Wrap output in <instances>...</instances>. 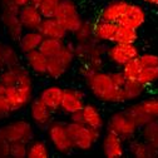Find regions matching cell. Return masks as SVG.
<instances>
[{"mask_svg":"<svg viewBox=\"0 0 158 158\" xmlns=\"http://www.w3.org/2000/svg\"><path fill=\"white\" fill-rule=\"evenodd\" d=\"M84 93L81 89H74V88H64L63 97H62V103L60 109L65 114L70 115L75 112L82 110L84 107Z\"/></svg>","mask_w":158,"mask_h":158,"instance_id":"12","label":"cell"},{"mask_svg":"<svg viewBox=\"0 0 158 158\" xmlns=\"http://www.w3.org/2000/svg\"><path fill=\"white\" fill-rule=\"evenodd\" d=\"M68 33H74L83 23L82 15L73 0H60L56 5L55 16Z\"/></svg>","mask_w":158,"mask_h":158,"instance_id":"5","label":"cell"},{"mask_svg":"<svg viewBox=\"0 0 158 158\" xmlns=\"http://www.w3.org/2000/svg\"><path fill=\"white\" fill-rule=\"evenodd\" d=\"M137 81L142 83L144 87L158 82V67H143Z\"/></svg>","mask_w":158,"mask_h":158,"instance_id":"33","label":"cell"},{"mask_svg":"<svg viewBox=\"0 0 158 158\" xmlns=\"http://www.w3.org/2000/svg\"><path fill=\"white\" fill-rule=\"evenodd\" d=\"M74 40L77 44H82V43H88L94 40V33H93V23L92 22H87L83 20V23L81 24L74 33Z\"/></svg>","mask_w":158,"mask_h":158,"instance_id":"29","label":"cell"},{"mask_svg":"<svg viewBox=\"0 0 158 158\" xmlns=\"http://www.w3.org/2000/svg\"><path fill=\"white\" fill-rule=\"evenodd\" d=\"M107 131L118 134L124 141H129L132 138H134L138 131V126L132 121V118L126 113V110H119L113 113L109 117Z\"/></svg>","mask_w":158,"mask_h":158,"instance_id":"8","label":"cell"},{"mask_svg":"<svg viewBox=\"0 0 158 158\" xmlns=\"http://www.w3.org/2000/svg\"><path fill=\"white\" fill-rule=\"evenodd\" d=\"M47 135H48V139H49L52 147L58 153L68 154L74 149L67 123L52 122L47 127Z\"/></svg>","mask_w":158,"mask_h":158,"instance_id":"7","label":"cell"},{"mask_svg":"<svg viewBox=\"0 0 158 158\" xmlns=\"http://www.w3.org/2000/svg\"><path fill=\"white\" fill-rule=\"evenodd\" d=\"M143 67H158V55L153 53H144L138 55Z\"/></svg>","mask_w":158,"mask_h":158,"instance_id":"39","label":"cell"},{"mask_svg":"<svg viewBox=\"0 0 158 158\" xmlns=\"http://www.w3.org/2000/svg\"><path fill=\"white\" fill-rule=\"evenodd\" d=\"M2 64L3 68H9L15 64H18V54L15 49L10 45H3V52H2Z\"/></svg>","mask_w":158,"mask_h":158,"instance_id":"34","label":"cell"},{"mask_svg":"<svg viewBox=\"0 0 158 158\" xmlns=\"http://www.w3.org/2000/svg\"><path fill=\"white\" fill-rule=\"evenodd\" d=\"M141 134L144 141L158 148V119H152L141 128Z\"/></svg>","mask_w":158,"mask_h":158,"instance_id":"31","label":"cell"},{"mask_svg":"<svg viewBox=\"0 0 158 158\" xmlns=\"http://www.w3.org/2000/svg\"><path fill=\"white\" fill-rule=\"evenodd\" d=\"M127 5H128V2H124V0H114V2H110L102 9L99 19H103V20H107V22L119 23V19L122 18Z\"/></svg>","mask_w":158,"mask_h":158,"instance_id":"22","label":"cell"},{"mask_svg":"<svg viewBox=\"0 0 158 158\" xmlns=\"http://www.w3.org/2000/svg\"><path fill=\"white\" fill-rule=\"evenodd\" d=\"M63 90L64 88L59 87V85H48L45 87L40 94H39V98L53 110H58L60 109V103H62V97H63Z\"/></svg>","mask_w":158,"mask_h":158,"instance_id":"20","label":"cell"},{"mask_svg":"<svg viewBox=\"0 0 158 158\" xmlns=\"http://www.w3.org/2000/svg\"><path fill=\"white\" fill-rule=\"evenodd\" d=\"M69 122H74V123H83V114L82 110L75 112L73 114L69 115Z\"/></svg>","mask_w":158,"mask_h":158,"instance_id":"43","label":"cell"},{"mask_svg":"<svg viewBox=\"0 0 158 158\" xmlns=\"http://www.w3.org/2000/svg\"><path fill=\"white\" fill-rule=\"evenodd\" d=\"M19 6L14 4L2 5V23L5 28V31L11 40L18 42L23 33L25 31L20 18H19Z\"/></svg>","mask_w":158,"mask_h":158,"instance_id":"10","label":"cell"},{"mask_svg":"<svg viewBox=\"0 0 158 158\" xmlns=\"http://www.w3.org/2000/svg\"><path fill=\"white\" fill-rule=\"evenodd\" d=\"M106 52L107 48L95 39L88 43H75V58L82 63L89 65L94 72L102 69L103 56H106Z\"/></svg>","mask_w":158,"mask_h":158,"instance_id":"3","label":"cell"},{"mask_svg":"<svg viewBox=\"0 0 158 158\" xmlns=\"http://www.w3.org/2000/svg\"><path fill=\"white\" fill-rule=\"evenodd\" d=\"M0 133L10 143H14V142L29 143L34 137V129L31 124L24 119H16L4 124L3 127H0Z\"/></svg>","mask_w":158,"mask_h":158,"instance_id":"9","label":"cell"},{"mask_svg":"<svg viewBox=\"0 0 158 158\" xmlns=\"http://www.w3.org/2000/svg\"><path fill=\"white\" fill-rule=\"evenodd\" d=\"M56 5L58 3L49 2V0H39L36 3V6L40 14L43 15V18H54L56 11Z\"/></svg>","mask_w":158,"mask_h":158,"instance_id":"36","label":"cell"},{"mask_svg":"<svg viewBox=\"0 0 158 158\" xmlns=\"http://www.w3.org/2000/svg\"><path fill=\"white\" fill-rule=\"evenodd\" d=\"M137 39H138V29H134L123 24H118L114 38H113V43L132 44L137 42Z\"/></svg>","mask_w":158,"mask_h":158,"instance_id":"25","label":"cell"},{"mask_svg":"<svg viewBox=\"0 0 158 158\" xmlns=\"http://www.w3.org/2000/svg\"><path fill=\"white\" fill-rule=\"evenodd\" d=\"M142 109L148 114L152 119H158V97L146 98L142 102H139Z\"/></svg>","mask_w":158,"mask_h":158,"instance_id":"35","label":"cell"},{"mask_svg":"<svg viewBox=\"0 0 158 158\" xmlns=\"http://www.w3.org/2000/svg\"><path fill=\"white\" fill-rule=\"evenodd\" d=\"M139 55V50L135 43L132 44H121V43H113V45L107 48L106 56L108 60L117 65V67H123L126 63H128L131 59Z\"/></svg>","mask_w":158,"mask_h":158,"instance_id":"11","label":"cell"},{"mask_svg":"<svg viewBox=\"0 0 158 158\" xmlns=\"http://www.w3.org/2000/svg\"><path fill=\"white\" fill-rule=\"evenodd\" d=\"M117 27H118V23L98 19L97 22L93 23L94 39L101 43H113V38H114Z\"/></svg>","mask_w":158,"mask_h":158,"instance_id":"17","label":"cell"},{"mask_svg":"<svg viewBox=\"0 0 158 158\" xmlns=\"http://www.w3.org/2000/svg\"><path fill=\"white\" fill-rule=\"evenodd\" d=\"M128 149L129 153L133 157L137 158H153L158 156V148H156L154 146H152L151 143H148L147 141H144L143 138L141 139H137V138H132L128 141Z\"/></svg>","mask_w":158,"mask_h":158,"instance_id":"18","label":"cell"},{"mask_svg":"<svg viewBox=\"0 0 158 158\" xmlns=\"http://www.w3.org/2000/svg\"><path fill=\"white\" fill-rule=\"evenodd\" d=\"M124 110L132 118V121L138 126V128H142L144 124H147L149 121H152V118L148 114H146V112L142 109L139 103L132 104L128 108H126Z\"/></svg>","mask_w":158,"mask_h":158,"instance_id":"28","label":"cell"},{"mask_svg":"<svg viewBox=\"0 0 158 158\" xmlns=\"http://www.w3.org/2000/svg\"><path fill=\"white\" fill-rule=\"evenodd\" d=\"M38 2H39V0H38ZM38 2H36V3H38ZM49 2H55V3H59V2H60V0H49ZM36 3H35V4H36Z\"/></svg>","mask_w":158,"mask_h":158,"instance_id":"47","label":"cell"},{"mask_svg":"<svg viewBox=\"0 0 158 158\" xmlns=\"http://www.w3.org/2000/svg\"><path fill=\"white\" fill-rule=\"evenodd\" d=\"M85 83L90 93L98 101L113 104L124 103L123 89L114 84L110 73L97 70L85 79Z\"/></svg>","mask_w":158,"mask_h":158,"instance_id":"1","label":"cell"},{"mask_svg":"<svg viewBox=\"0 0 158 158\" xmlns=\"http://www.w3.org/2000/svg\"><path fill=\"white\" fill-rule=\"evenodd\" d=\"M74 59H75V45L65 44L59 54L48 58L47 75L50 77L52 79L62 78L74 63Z\"/></svg>","mask_w":158,"mask_h":158,"instance_id":"4","label":"cell"},{"mask_svg":"<svg viewBox=\"0 0 158 158\" xmlns=\"http://www.w3.org/2000/svg\"><path fill=\"white\" fill-rule=\"evenodd\" d=\"M25 60L31 72L39 75L47 74V67H48V56H45L40 50L36 49L30 53L25 54Z\"/></svg>","mask_w":158,"mask_h":158,"instance_id":"24","label":"cell"},{"mask_svg":"<svg viewBox=\"0 0 158 158\" xmlns=\"http://www.w3.org/2000/svg\"><path fill=\"white\" fill-rule=\"evenodd\" d=\"M28 154V143L14 142L10 144V157L13 158H25Z\"/></svg>","mask_w":158,"mask_h":158,"instance_id":"37","label":"cell"},{"mask_svg":"<svg viewBox=\"0 0 158 158\" xmlns=\"http://www.w3.org/2000/svg\"><path fill=\"white\" fill-rule=\"evenodd\" d=\"M143 69V65L139 60V58L135 56L128 63H126L123 67H122V72L123 74L126 75L127 79H131V81H137L138 77H139V73L142 72Z\"/></svg>","mask_w":158,"mask_h":158,"instance_id":"32","label":"cell"},{"mask_svg":"<svg viewBox=\"0 0 158 158\" xmlns=\"http://www.w3.org/2000/svg\"><path fill=\"white\" fill-rule=\"evenodd\" d=\"M10 142L0 133V158L10 157Z\"/></svg>","mask_w":158,"mask_h":158,"instance_id":"40","label":"cell"},{"mask_svg":"<svg viewBox=\"0 0 158 158\" xmlns=\"http://www.w3.org/2000/svg\"><path fill=\"white\" fill-rule=\"evenodd\" d=\"M2 2V5H4V4H14V5H16V6H23V5H27V4H29V3H36L38 0H0Z\"/></svg>","mask_w":158,"mask_h":158,"instance_id":"42","label":"cell"},{"mask_svg":"<svg viewBox=\"0 0 158 158\" xmlns=\"http://www.w3.org/2000/svg\"><path fill=\"white\" fill-rule=\"evenodd\" d=\"M139 2H143V3L151 4V5H158V0H139Z\"/></svg>","mask_w":158,"mask_h":158,"instance_id":"44","label":"cell"},{"mask_svg":"<svg viewBox=\"0 0 158 158\" xmlns=\"http://www.w3.org/2000/svg\"><path fill=\"white\" fill-rule=\"evenodd\" d=\"M38 30L42 33L44 38H55V39L64 40L65 36L68 35V31L65 30V28L55 18H44Z\"/></svg>","mask_w":158,"mask_h":158,"instance_id":"19","label":"cell"},{"mask_svg":"<svg viewBox=\"0 0 158 158\" xmlns=\"http://www.w3.org/2000/svg\"><path fill=\"white\" fill-rule=\"evenodd\" d=\"M0 94H5V85L0 82Z\"/></svg>","mask_w":158,"mask_h":158,"instance_id":"46","label":"cell"},{"mask_svg":"<svg viewBox=\"0 0 158 158\" xmlns=\"http://www.w3.org/2000/svg\"><path fill=\"white\" fill-rule=\"evenodd\" d=\"M70 139L74 149L78 151H90L93 146L102 138V129H95L85 126L84 123H67Z\"/></svg>","mask_w":158,"mask_h":158,"instance_id":"2","label":"cell"},{"mask_svg":"<svg viewBox=\"0 0 158 158\" xmlns=\"http://www.w3.org/2000/svg\"><path fill=\"white\" fill-rule=\"evenodd\" d=\"M146 16H147V14L142 5L134 4V3H128L118 24H123V25H127V27H131L134 29H139L146 22Z\"/></svg>","mask_w":158,"mask_h":158,"instance_id":"15","label":"cell"},{"mask_svg":"<svg viewBox=\"0 0 158 158\" xmlns=\"http://www.w3.org/2000/svg\"><path fill=\"white\" fill-rule=\"evenodd\" d=\"M50 154L48 144L40 139H31L28 143V158H48Z\"/></svg>","mask_w":158,"mask_h":158,"instance_id":"30","label":"cell"},{"mask_svg":"<svg viewBox=\"0 0 158 158\" xmlns=\"http://www.w3.org/2000/svg\"><path fill=\"white\" fill-rule=\"evenodd\" d=\"M3 43H0V70H3V64H2V52H3Z\"/></svg>","mask_w":158,"mask_h":158,"instance_id":"45","label":"cell"},{"mask_svg":"<svg viewBox=\"0 0 158 158\" xmlns=\"http://www.w3.org/2000/svg\"><path fill=\"white\" fill-rule=\"evenodd\" d=\"M82 114H83V123L85 126L95 128V129H102L104 127L103 115H102L101 110L94 104L85 103L82 109Z\"/></svg>","mask_w":158,"mask_h":158,"instance_id":"23","label":"cell"},{"mask_svg":"<svg viewBox=\"0 0 158 158\" xmlns=\"http://www.w3.org/2000/svg\"><path fill=\"white\" fill-rule=\"evenodd\" d=\"M103 154L108 158H121L124 156V139L118 134L107 131L102 139Z\"/></svg>","mask_w":158,"mask_h":158,"instance_id":"14","label":"cell"},{"mask_svg":"<svg viewBox=\"0 0 158 158\" xmlns=\"http://www.w3.org/2000/svg\"><path fill=\"white\" fill-rule=\"evenodd\" d=\"M43 39H44V36L42 35V33L39 30H25L23 33V35L20 36V39L18 40L19 49L24 54L36 50L40 47Z\"/></svg>","mask_w":158,"mask_h":158,"instance_id":"21","label":"cell"},{"mask_svg":"<svg viewBox=\"0 0 158 158\" xmlns=\"http://www.w3.org/2000/svg\"><path fill=\"white\" fill-rule=\"evenodd\" d=\"M33 93H34L33 79L24 81L22 83H18L16 85L5 88V97L8 98L14 112H18L28 107L33 101Z\"/></svg>","mask_w":158,"mask_h":158,"instance_id":"6","label":"cell"},{"mask_svg":"<svg viewBox=\"0 0 158 158\" xmlns=\"http://www.w3.org/2000/svg\"><path fill=\"white\" fill-rule=\"evenodd\" d=\"M110 75H112V79H113V82L117 87H119V88H123V85L126 84L127 82V78L126 75L123 74L122 70H115V72H110Z\"/></svg>","mask_w":158,"mask_h":158,"instance_id":"41","label":"cell"},{"mask_svg":"<svg viewBox=\"0 0 158 158\" xmlns=\"http://www.w3.org/2000/svg\"><path fill=\"white\" fill-rule=\"evenodd\" d=\"M19 18L25 30H38L43 22V15L39 11L36 4L29 3L19 9Z\"/></svg>","mask_w":158,"mask_h":158,"instance_id":"16","label":"cell"},{"mask_svg":"<svg viewBox=\"0 0 158 158\" xmlns=\"http://www.w3.org/2000/svg\"><path fill=\"white\" fill-rule=\"evenodd\" d=\"M64 45H65L64 40H62V39L44 38L40 47H39V50H40L45 56L50 58V56H54V55L60 53Z\"/></svg>","mask_w":158,"mask_h":158,"instance_id":"27","label":"cell"},{"mask_svg":"<svg viewBox=\"0 0 158 158\" xmlns=\"http://www.w3.org/2000/svg\"><path fill=\"white\" fill-rule=\"evenodd\" d=\"M11 113H14V110L8 101V98L5 97V94H0V122L6 119Z\"/></svg>","mask_w":158,"mask_h":158,"instance_id":"38","label":"cell"},{"mask_svg":"<svg viewBox=\"0 0 158 158\" xmlns=\"http://www.w3.org/2000/svg\"><path fill=\"white\" fill-rule=\"evenodd\" d=\"M30 118L35 126L39 128H47L52 123V109L40 99V98H33L29 104Z\"/></svg>","mask_w":158,"mask_h":158,"instance_id":"13","label":"cell"},{"mask_svg":"<svg viewBox=\"0 0 158 158\" xmlns=\"http://www.w3.org/2000/svg\"><path fill=\"white\" fill-rule=\"evenodd\" d=\"M122 89H123V97H124V103H126V102H133V101L139 99L144 94L146 87L138 81L127 79V82Z\"/></svg>","mask_w":158,"mask_h":158,"instance_id":"26","label":"cell"}]
</instances>
